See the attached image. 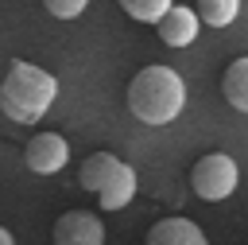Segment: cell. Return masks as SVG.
I'll list each match as a JSON object with an SVG mask.
<instances>
[{
  "label": "cell",
  "mask_w": 248,
  "mask_h": 245,
  "mask_svg": "<svg viewBox=\"0 0 248 245\" xmlns=\"http://www.w3.org/2000/svg\"><path fill=\"white\" fill-rule=\"evenodd\" d=\"M128 113L143 124H170L186 109V82L170 66H143L128 82Z\"/></svg>",
  "instance_id": "6da1fadb"
},
{
  "label": "cell",
  "mask_w": 248,
  "mask_h": 245,
  "mask_svg": "<svg viewBox=\"0 0 248 245\" xmlns=\"http://www.w3.org/2000/svg\"><path fill=\"white\" fill-rule=\"evenodd\" d=\"M58 97V78L43 66H31V62H12L8 66V78L0 86V109L8 113V121L16 124H35L46 117V109L54 105Z\"/></svg>",
  "instance_id": "7a4b0ae2"
},
{
  "label": "cell",
  "mask_w": 248,
  "mask_h": 245,
  "mask_svg": "<svg viewBox=\"0 0 248 245\" xmlns=\"http://www.w3.org/2000/svg\"><path fill=\"white\" fill-rule=\"evenodd\" d=\"M236 183H240V167H236V159L225 156V152H205V156L194 159V167H190V187H194V194L205 198V202L229 198V194L236 191Z\"/></svg>",
  "instance_id": "3957f363"
},
{
  "label": "cell",
  "mask_w": 248,
  "mask_h": 245,
  "mask_svg": "<svg viewBox=\"0 0 248 245\" xmlns=\"http://www.w3.org/2000/svg\"><path fill=\"white\" fill-rule=\"evenodd\" d=\"M70 159V144L62 132H35L23 148V163L35 175H58Z\"/></svg>",
  "instance_id": "277c9868"
},
{
  "label": "cell",
  "mask_w": 248,
  "mask_h": 245,
  "mask_svg": "<svg viewBox=\"0 0 248 245\" xmlns=\"http://www.w3.org/2000/svg\"><path fill=\"white\" fill-rule=\"evenodd\" d=\"M54 245H105V222L93 210H70L54 222Z\"/></svg>",
  "instance_id": "5b68a950"
},
{
  "label": "cell",
  "mask_w": 248,
  "mask_h": 245,
  "mask_svg": "<svg viewBox=\"0 0 248 245\" xmlns=\"http://www.w3.org/2000/svg\"><path fill=\"white\" fill-rule=\"evenodd\" d=\"M155 27H159V39H163L167 47H174V51L190 47V43L198 39V31H202V23H198L194 8H186V4H170V8H167V16H163Z\"/></svg>",
  "instance_id": "8992f818"
},
{
  "label": "cell",
  "mask_w": 248,
  "mask_h": 245,
  "mask_svg": "<svg viewBox=\"0 0 248 245\" xmlns=\"http://www.w3.org/2000/svg\"><path fill=\"white\" fill-rule=\"evenodd\" d=\"M136 187H140V179H136V167H132V163H124V159H116V167L108 171L105 187L97 191V202H101V210H124V206L136 198Z\"/></svg>",
  "instance_id": "52a82bcc"
},
{
  "label": "cell",
  "mask_w": 248,
  "mask_h": 245,
  "mask_svg": "<svg viewBox=\"0 0 248 245\" xmlns=\"http://www.w3.org/2000/svg\"><path fill=\"white\" fill-rule=\"evenodd\" d=\"M143 245H209V237L190 218H163V222H155L147 229Z\"/></svg>",
  "instance_id": "ba28073f"
},
{
  "label": "cell",
  "mask_w": 248,
  "mask_h": 245,
  "mask_svg": "<svg viewBox=\"0 0 248 245\" xmlns=\"http://www.w3.org/2000/svg\"><path fill=\"white\" fill-rule=\"evenodd\" d=\"M221 93H225V101H229L236 113L248 109V58H232V66H229L225 78H221Z\"/></svg>",
  "instance_id": "9c48e42d"
},
{
  "label": "cell",
  "mask_w": 248,
  "mask_h": 245,
  "mask_svg": "<svg viewBox=\"0 0 248 245\" xmlns=\"http://www.w3.org/2000/svg\"><path fill=\"white\" fill-rule=\"evenodd\" d=\"M194 16H198V23H209V27H229V23L240 16V0H198Z\"/></svg>",
  "instance_id": "30bf717a"
},
{
  "label": "cell",
  "mask_w": 248,
  "mask_h": 245,
  "mask_svg": "<svg viewBox=\"0 0 248 245\" xmlns=\"http://www.w3.org/2000/svg\"><path fill=\"white\" fill-rule=\"evenodd\" d=\"M170 4H174V0H120V8H124L132 19H140V23H159Z\"/></svg>",
  "instance_id": "8fae6325"
},
{
  "label": "cell",
  "mask_w": 248,
  "mask_h": 245,
  "mask_svg": "<svg viewBox=\"0 0 248 245\" xmlns=\"http://www.w3.org/2000/svg\"><path fill=\"white\" fill-rule=\"evenodd\" d=\"M85 4H89V0H43V8H46L54 19H78V16L85 12Z\"/></svg>",
  "instance_id": "7c38bea8"
},
{
  "label": "cell",
  "mask_w": 248,
  "mask_h": 245,
  "mask_svg": "<svg viewBox=\"0 0 248 245\" xmlns=\"http://www.w3.org/2000/svg\"><path fill=\"white\" fill-rule=\"evenodd\" d=\"M0 245H16V237H12V229H4V226H0Z\"/></svg>",
  "instance_id": "4fadbf2b"
}]
</instances>
